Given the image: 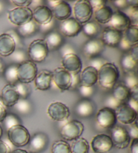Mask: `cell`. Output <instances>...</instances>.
Segmentation results:
<instances>
[{"mask_svg":"<svg viewBox=\"0 0 138 153\" xmlns=\"http://www.w3.org/2000/svg\"><path fill=\"white\" fill-rule=\"evenodd\" d=\"M119 72L113 63L107 62L98 71V82L102 88L112 89L117 82Z\"/></svg>","mask_w":138,"mask_h":153,"instance_id":"6da1fadb","label":"cell"},{"mask_svg":"<svg viewBox=\"0 0 138 153\" xmlns=\"http://www.w3.org/2000/svg\"><path fill=\"white\" fill-rule=\"evenodd\" d=\"M49 53V49L44 39H36L30 44L28 49V56L30 61L35 63H42Z\"/></svg>","mask_w":138,"mask_h":153,"instance_id":"7a4b0ae2","label":"cell"},{"mask_svg":"<svg viewBox=\"0 0 138 153\" xmlns=\"http://www.w3.org/2000/svg\"><path fill=\"white\" fill-rule=\"evenodd\" d=\"M7 131L9 140L14 146L22 147L28 144L30 138V134L22 124L13 126Z\"/></svg>","mask_w":138,"mask_h":153,"instance_id":"3957f363","label":"cell"},{"mask_svg":"<svg viewBox=\"0 0 138 153\" xmlns=\"http://www.w3.org/2000/svg\"><path fill=\"white\" fill-rule=\"evenodd\" d=\"M17 74L18 81L24 84H28L35 79L37 75L36 64L30 60H26L18 65Z\"/></svg>","mask_w":138,"mask_h":153,"instance_id":"277c9868","label":"cell"},{"mask_svg":"<svg viewBox=\"0 0 138 153\" xmlns=\"http://www.w3.org/2000/svg\"><path fill=\"white\" fill-rule=\"evenodd\" d=\"M84 130L83 123L78 120H72L63 126L60 134L62 138L68 141H73L79 138Z\"/></svg>","mask_w":138,"mask_h":153,"instance_id":"5b68a950","label":"cell"},{"mask_svg":"<svg viewBox=\"0 0 138 153\" xmlns=\"http://www.w3.org/2000/svg\"><path fill=\"white\" fill-rule=\"evenodd\" d=\"M73 13L75 19L81 25L89 22L93 14L90 2L88 0H79L77 1L73 6Z\"/></svg>","mask_w":138,"mask_h":153,"instance_id":"8992f818","label":"cell"},{"mask_svg":"<svg viewBox=\"0 0 138 153\" xmlns=\"http://www.w3.org/2000/svg\"><path fill=\"white\" fill-rule=\"evenodd\" d=\"M8 19L15 25L22 26L33 19V11L30 7H16L8 12Z\"/></svg>","mask_w":138,"mask_h":153,"instance_id":"52a82bcc","label":"cell"},{"mask_svg":"<svg viewBox=\"0 0 138 153\" xmlns=\"http://www.w3.org/2000/svg\"><path fill=\"white\" fill-rule=\"evenodd\" d=\"M113 144L119 149H125L129 146L131 138L127 130L119 126H115L111 131Z\"/></svg>","mask_w":138,"mask_h":153,"instance_id":"ba28073f","label":"cell"},{"mask_svg":"<svg viewBox=\"0 0 138 153\" xmlns=\"http://www.w3.org/2000/svg\"><path fill=\"white\" fill-rule=\"evenodd\" d=\"M52 80L61 91L70 89L71 74L63 67H59L52 72Z\"/></svg>","mask_w":138,"mask_h":153,"instance_id":"9c48e42d","label":"cell"},{"mask_svg":"<svg viewBox=\"0 0 138 153\" xmlns=\"http://www.w3.org/2000/svg\"><path fill=\"white\" fill-rule=\"evenodd\" d=\"M115 111L116 120L123 124L129 125L137 121V112L127 103H121Z\"/></svg>","mask_w":138,"mask_h":153,"instance_id":"30bf717a","label":"cell"},{"mask_svg":"<svg viewBox=\"0 0 138 153\" xmlns=\"http://www.w3.org/2000/svg\"><path fill=\"white\" fill-rule=\"evenodd\" d=\"M116 117L115 110L103 107L96 115V122L100 127L105 129H111L116 125Z\"/></svg>","mask_w":138,"mask_h":153,"instance_id":"8fae6325","label":"cell"},{"mask_svg":"<svg viewBox=\"0 0 138 153\" xmlns=\"http://www.w3.org/2000/svg\"><path fill=\"white\" fill-rule=\"evenodd\" d=\"M47 114L52 120L56 121L67 120L70 117V111L68 107L61 102H55L49 105Z\"/></svg>","mask_w":138,"mask_h":153,"instance_id":"7c38bea8","label":"cell"},{"mask_svg":"<svg viewBox=\"0 0 138 153\" xmlns=\"http://www.w3.org/2000/svg\"><path fill=\"white\" fill-rule=\"evenodd\" d=\"M111 136L104 134L95 136L91 142V147L96 153H107L113 149Z\"/></svg>","mask_w":138,"mask_h":153,"instance_id":"4fadbf2b","label":"cell"},{"mask_svg":"<svg viewBox=\"0 0 138 153\" xmlns=\"http://www.w3.org/2000/svg\"><path fill=\"white\" fill-rule=\"evenodd\" d=\"M49 144V138L43 132L34 134L28 142V153H41L46 149Z\"/></svg>","mask_w":138,"mask_h":153,"instance_id":"5bb4252c","label":"cell"},{"mask_svg":"<svg viewBox=\"0 0 138 153\" xmlns=\"http://www.w3.org/2000/svg\"><path fill=\"white\" fill-rule=\"evenodd\" d=\"M105 45L101 39L94 38L90 39L84 45L82 51L85 56L92 59L99 57L105 50Z\"/></svg>","mask_w":138,"mask_h":153,"instance_id":"9a60e30c","label":"cell"},{"mask_svg":"<svg viewBox=\"0 0 138 153\" xmlns=\"http://www.w3.org/2000/svg\"><path fill=\"white\" fill-rule=\"evenodd\" d=\"M109 27L123 33L131 26V20L127 16L120 10L113 12L111 20L108 23Z\"/></svg>","mask_w":138,"mask_h":153,"instance_id":"2e32d148","label":"cell"},{"mask_svg":"<svg viewBox=\"0 0 138 153\" xmlns=\"http://www.w3.org/2000/svg\"><path fill=\"white\" fill-rule=\"evenodd\" d=\"M82 25L74 18H69L62 21L59 30L62 35L68 37H75L82 31Z\"/></svg>","mask_w":138,"mask_h":153,"instance_id":"e0dca14e","label":"cell"},{"mask_svg":"<svg viewBox=\"0 0 138 153\" xmlns=\"http://www.w3.org/2000/svg\"><path fill=\"white\" fill-rule=\"evenodd\" d=\"M62 64L63 68L71 74H78L81 72L82 68L81 59L76 53H70L63 56Z\"/></svg>","mask_w":138,"mask_h":153,"instance_id":"ac0fdd59","label":"cell"},{"mask_svg":"<svg viewBox=\"0 0 138 153\" xmlns=\"http://www.w3.org/2000/svg\"><path fill=\"white\" fill-rule=\"evenodd\" d=\"M122 39V33L113 28H105L102 33L101 41L105 46L117 47Z\"/></svg>","mask_w":138,"mask_h":153,"instance_id":"d6986e66","label":"cell"},{"mask_svg":"<svg viewBox=\"0 0 138 153\" xmlns=\"http://www.w3.org/2000/svg\"><path fill=\"white\" fill-rule=\"evenodd\" d=\"M53 18L51 10L47 6H37L33 11V20L39 26L47 25Z\"/></svg>","mask_w":138,"mask_h":153,"instance_id":"ffe728a7","label":"cell"},{"mask_svg":"<svg viewBox=\"0 0 138 153\" xmlns=\"http://www.w3.org/2000/svg\"><path fill=\"white\" fill-rule=\"evenodd\" d=\"M1 99L5 107H12L17 103L20 97L18 95L14 85L6 84L1 91Z\"/></svg>","mask_w":138,"mask_h":153,"instance_id":"44dd1931","label":"cell"},{"mask_svg":"<svg viewBox=\"0 0 138 153\" xmlns=\"http://www.w3.org/2000/svg\"><path fill=\"white\" fill-rule=\"evenodd\" d=\"M98 81V70L91 66H87L79 74V85L94 86Z\"/></svg>","mask_w":138,"mask_h":153,"instance_id":"7402d4cb","label":"cell"},{"mask_svg":"<svg viewBox=\"0 0 138 153\" xmlns=\"http://www.w3.org/2000/svg\"><path fill=\"white\" fill-rule=\"evenodd\" d=\"M96 107L93 102L88 99H83L79 101L76 106V113L82 118L90 117L94 114Z\"/></svg>","mask_w":138,"mask_h":153,"instance_id":"603a6c76","label":"cell"},{"mask_svg":"<svg viewBox=\"0 0 138 153\" xmlns=\"http://www.w3.org/2000/svg\"><path fill=\"white\" fill-rule=\"evenodd\" d=\"M34 80L36 89L42 91H48L51 87L52 82V72L47 70H42L37 73Z\"/></svg>","mask_w":138,"mask_h":153,"instance_id":"cb8c5ba5","label":"cell"},{"mask_svg":"<svg viewBox=\"0 0 138 153\" xmlns=\"http://www.w3.org/2000/svg\"><path fill=\"white\" fill-rule=\"evenodd\" d=\"M14 39L10 35L4 33L0 35V55L2 57H9L16 49Z\"/></svg>","mask_w":138,"mask_h":153,"instance_id":"d4e9b609","label":"cell"},{"mask_svg":"<svg viewBox=\"0 0 138 153\" xmlns=\"http://www.w3.org/2000/svg\"><path fill=\"white\" fill-rule=\"evenodd\" d=\"M44 40L46 42L49 51H55L60 49L64 44V39L62 34L55 30H52L46 34Z\"/></svg>","mask_w":138,"mask_h":153,"instance_id":"484cf974","label":"cell"},{"mask_svg":"<svg viewBox=\"0 0 138 153\" xmlns=\"http://www.w3.org/2000/svg\"><path fill=\"white\" fill-rule=\"evenodd\" d=\"M53 17L59 21H63L70 18L71 14V7L67 2L62 1L60 3L51 9Z\"/></svg>","mask_w":138,"mask_h":153,"instance_id":"4316f807","label":"cell"},{"mask_svg":"<svg viewBox=\"0 0 138 153\" xmlns=\"http://www.w3.org/2000/svg\"><path fill=\"white\" fill-rule=\"evenodd\" d=\"M112 89V95L121 103H126L129 99L130 89L123 82H116Z\"/></svg>","mask_w":138,"mask_h":153,"instance_id":"83f0119b","label":"cell"},{"mask_svg":"<svg viewBox=\"0 0 138 153\" xmlns=\"http://www.w3.org/2000/svg\"><path fill=\"white\" fill-rule=\"evenodd\" d=\"M138 57L134 56L129 51L124 53L121 56L120 64L125 73L134 72L137 68Z\"/></svg>","mask_w":138,"mask_h":153,"instance_id":"f1b7e54d","label":"cell"},{"mask_svg":"<svg viewBox=\"0 0 138 153\" xmlns=\"http://www.w3.org/2000/svg\"><path fill=\"white\" fill-rule=\"evenodd\" d=\"M16 31L21 38H29L39 32V25L32 19L25 25L18 26Z\"/></svg>","mask_w":138,"mask_h":153,"instance_id":"f546056e","label":"cell"},{"mask_svg":"<svg viewBox=\"0 0 138 153\" xmlns=\"http://www.w3.org/2000/svg\"><path fill=\"white\" fill-rule=\"evenodd\" d=\"M113 14V12L111 7L105 6L100 10L94 12L95 20L98 24L105 25V24L109 22Z\"/></svg>","mask_w":138,"mask_h":153,"instance_id":"4dcf8cb0","label":"cell"},{"mask_svg":"<svg viewBox=\"0 0 138 153\" xmlns=\"http://www.w3.org/2000/svg\"><path fill=\"white\" fill-rule=\"evenodd\" d=\"M71 153H89V144L84 138H77L73 140L70 146Z\"/></svg>","mask_w":138,"mask_h":153,"instance_id":"1f68e13d","label":"cell"},{"mask_svg":"<svg viewBox=\"0 0 138 153\" xmlns=\"http://www.w3.org/2000/svg\"><path fill=\"white\" fill-rule=\"evenodd\" d=\"M18 65L12 64L5 68L3 75L4 78L8 84L10 85H15L18 81V74H17Z\"/></svg>","mask_w":138,"mask_h":153,"instance_id":"d6a6232c","label":"cell"},{"mask_svg":"<svg viewBox=\"0 0 138 153\" xmlns=\"http://www.w3.org/2000/svg\"><path fill=\"white\" fill-rule=\"evenodd\" d=\"M82 30L88 37L94 39L100 33V26L96 21H89L82 25Z\"/></svg>","mask_w":138,"mask_h":153,"instance_id":"836d02e7","label":"cell"},{"mask_svg":"<svg viewBox=\"0 0 138 153\" xmlns=\"http://www.w3.org/2000/svg\"><path fill=\"white\" fill-rule=\"evenodd\" d=\"M122 36L131 46L137 45L138 43V27L137 26H131L125 31L122 33Z\"/></svg>","mask_w":138,"mask_h":153,"instance_id":"e575fe53","label":"cell"},{"mask_svg":"<svg viewBox=\"0 0 138 153\" xmlns=\"http://www.w3.org/2000/svg\"><path fill=\"white\" fill-rule=\"evenodd\" d=\"M127 17L131 20L132 26H137L138 20V5L137 4H130L126 9L123 10Z\"/></svg>","mask_w":138,"mask_h":153,"instance_id":"d590c367","label":"cell"},{"mask_svg":"<svg viewBox=\"0 0 138 153\" xmlns=\"http://www.w3.org/2000/svg\"><path fill=\"white\" fill-rule=\"evenodd\" d=\"M10 56L13 64L17 65L20 64L21 63L25 62L26 60H28L27 53L22 48L16 49L15 51Z\"/></svg>","mask_w":138,"mask_h":153,"instance_id":"8d00e7d4","label":"cell"},{"mask_svg":"<svg viewBox=\"0 0 138 153\" xmlns=\"http://www.w3.org/2000/svg\"><path fill=\"white\" fill-rule=\"evenodd\" d=\"M14 107L18 113L22 115H27L32 111V105L27 99H20Z\"/></svg>","mask_w":138,"mask_h":153,"instance_id":"74e56055","label":"cell"},{"mask_svg":"<svg viewBox=\"0 0 138 153\" xmlns=\"http://www.w3.org/2000/svg\"><path fill=\"white\" fill-rule=\"evenodd\" d=\"M51 153H71L70 145L64 140L55 141L52 146Z\"/></svg>","mask_w":138,"mask_h":153,"instance_id":"f35d334b","label":"cell"},{"mask_svg":"<svg viewBox=\"0 0 138 153\" xmlns=\"http://www.w3.org/2000/svg\"><path fill=\"white\" fill-rule=\"evenodd\" d=\"M4 126L6 130L7 131L10 128L16 125H20L21 124V121L20 118L18 117L16 115L13 114V113H8L6 116V117L4 118L3 121Z\"/></svg>","mask_w":138,"mask_h":153,"instance_id":"ab89813d","label":"cell"},{"mask_svg":"<svg viewBox=\"0 0 138 153\" xmlns=\"http://www.w3.org/2000/svg\"><path fill=\"white\" fill-rule=\"evenodd\" d=\"M14 87L20 97V99H26L31 93V88L27 84L18 82L14 85Z\"/></svg>","mask_w":138,"mask_h":153,"instance_id":"60d3db41","label":"cell"},{"mask_svg":"<svg viewBox=\"0 0 138 153\" xmlns=\"http://www.w3.org/2000/svg\"><path fill=\"white\" fill-rule=\"evenodd\" d=\"M123 82L130 89L132 87L138 84V78L137 74L135 72H128L125 74Z\"/></svg>","mask_w":138,"mask_h":153,"instance_id":"b9f144b4","label":"cell"},{"mask_svg":"<svg viewBox=\"0 0 138 153\" xmlns=\"http://www.w3.org/2000/svg\"><path fill=\"white\" fill-rule=\"evenodd\" d=\"M78 88L79 94L84 99H88L93 95L94 93V86H84L79 85Z\"/></svg>","mask_w":138,"mask_h":153,"instance_id":"7bdbcfd3","label":"cell"},{"mask_svg":"<svg viewBox=\"0 0 138 153\" xmlns=\"http://www.w3.org/2000/svg\"><path fill=\"white\" fill-rule=\"evenodd\" d=\"M121 104V102L117 101L112 94L106 97L104 101L105 107L110 108V109L113 110H115Z\"/></svg>","mask_w":138,"mask_h":153,"instance_id":"ee69618b","label":"cell"},{"mask_svg":"<svg viewBox=\"0 0 138 153\" xmlns=\"http://www.w3.org/2000/svg\"><path fill=\"white\" fill-rule=\"evenodd\" d=\"M107 62H108L105 59H104V58L99 56V57L92 58V59H90L88 66L93 67L95 68V69L99 71L100 68Z\"/></svg>","mask_w":138,"mask_h":153,"instance_id":"f6af8a7d","label":"cell"},{"mask_svg":"<svg viewBox=\"0 0 138 153\" xmlns=\"http://www.w3.org/2000/svg\"><path fill=\"white\" fill-rule=\"evenodd\" d=\"M127 131L129 134L130 138H132L133 140L138 139V128L137 121L131 123V124H129L128 130H127Z\"/></svg>","mask_w":138,"mask_h":153,"instance_id":"bcb514c9","label":"cell"},{"mask_svg":"<svg viewBox=\"0 0 138 153\" xmlns=\"http://www.w3.org/2000/svg\"><path fill=\"white\" fill-rule=\"evenodd\" d=\"M55 26V20L53 18L51 21L48 24L45 25L39 26V31H41L42 33L46 34L51 32L52 30H53V28Z\"/></svg>","mask_w":138,"mask_h":153,"instance_id":"7dc6e473","label":"cell"},{"mask_svg":"<svg viewBox=\"0 0 138 153\" xmlns=\"http://www.w3.org/2000/svg\"><path fill=\"white\" fill-rule=\"evenodd\" d=\"M6 33L8 34V35L11 36L12 39H14L16 44V47H18V48H21V47L22 46V41H21V37L18 35L16 31L14 30H9L8 31H7Z\"/></svg>","mask_w":138,"mask_h":153,"instance_id":"c3c4849f","label":"cell"},{"mask_svg":"<svg viewBox=\"0 0 138 153\" xmlns=\"http://www.w3.org/2000/svg\"><path fill=\"white\" fill-rule=\"evenodd\" d=\"M89 2L92 10H93V11L94 10V12L105 6L106 3H107V1H103V0H95V1L94 0H92V1H89Z\"/></svg>","mask_w":138,"mask_h":153,"instance_id":"681fc988","label":"cell"},{"mask_svg":"<svg viewBox=\"0 0 138 153\" xmlns=\"http://www.w3.org/2000/svg\"><path fill=\"white\" fill-rule=\"evenodd\" d=\"M10 2L16 6L17 7H28L32 4L31 0H13Z\"/></svg>","mask_w":138,"mask_h":153,"instance_id":"f907efd6","label":"cell"},{"mask_svg":"<svg viewBox=\"0 0 138 153\" xmlns=\"http://www.w3.org/2000/svg\"><path fill=\"white\" fill-rule=\"evenodd\" d=\"M131 45H130L128 42H127L123 36H122V39L119 43V45L117 47H119L120 50H121L122 51H123L124 53L128 52L130 49L131 48Z\"/></svg>","mask_w":138,"mask_h":153,"instance_id":"816d5d0a","label":"cell"},{"mask_svg":"<svg viewBox=\"0 0 138 153\" xmlns=\"http://www.w3.org/2000/svg\"><path fill=\"white\" fill-rule=\"evenodd\" d=\"M113 4L119 10H121L122 11L126 9L128 7L130 4H129V1H124V0H116V1H113Z\"/></svg>","mask_w":138,"mask_h":153,"instance_id":"f5cc1de1","label":"cell"},{"mask_svg":"<svg viewBox=\"0 0 138 153\" xmlns=\"http://www.w3.org/2000/svg\"><path fill=\"white\" fill-rule=\"evenodd\" d=\"M79 85V74H71V84L70 89H76Z\"/></svg>","mask_w":138,"mask_h":153,"instance_id":"db71d44e","label":"cell"},{"mask_svg":"<svg viewBox=\"0 0 138 153\" xmlns=\"http://www.w3.org/2000/svg\"><path fill=\"white\" fill-rule=\"evenodd\" d=\"M61 53H62V56H65V55L70 53H74V50L72 48V47L70 46V45H63L61 47Z\"/></svg>","mask_w":138,"mask_h":153,"instance_id":"11a10c76","label":"cell"},{"mask_svg":"<svg viewBox=\"0 0 138 153\" xmlns=\"http://www.w3.org/2000/svg\"><path fill=\"white\" fill-rule=\"evenodd\" d=\"M11 148L6 142L0 140V153H11Z\"/></svg>","mask_w":138,"mask_h":153,"instance_id":"9f6ffc18","label":"cell"},{"mask_svg":"<svg viewBox=\"0 0 138 153\" xmlns=\"http://www.w3.org/2000/svg\"><path fill=\"white\" fill-rule=\"evenodd\" d=\"M7 115L6 108L5 107L3 102L1 101V99L0 98V123L3 122L4 118L6 117Z\"/></svg>","mask_w":138,"mask_h":153,"instance_id":"6f0895ef","label":"cell"},{"mask_svg":"<svg viewBox=\"0 0 138 153\" xmlns=\"http://www.w3.org/2000/svg\"><path fill=\"white\" fill-rule=\"evenodd\" d=\"M130 98L138 101V84L130 88Z\"/></svg>","mask_w":138,"mask_h":153,"instance_id":"680465c9","label":"cell"},{"mask_svg":"<svg viewBox=\"0 0 138 153\" xmlns=\"http://www.w3.org/2000/svg\"><path fill=\"white\" fill-rule=\"evenodd\" d=\"M130 152L138 153V139H134L130 146Z\"/></svg>","mask_w":138,"mask_h":153,"instance_id":"91938a15","label":"cell"},{"mask_svg":"<svg viewBox=\"0 0 138 153\" xmlns=\"http://www.w3.org/2000/svg\"><path fill=\"white\" fill-rule=\"evenodd\" d=\"M126 103L129 105L130 107H131L133 109H134L135 111L137 112L138 110V101H135V100L129 98V99L127 101Z\"/></svg>","mask_w":138,"mask_h":153,"instance_id":"94428289","label":"cell"},{"mask_svg":"<svg viewBox=\"0 0 138 153\" xmlns=\"http://www.w3.org/2000/svg\"><path fill=\"white\" fill-rule=\"evenodd\" d=\"M61 1H47V2L48 3V5H49L48 7L51 10L56 6H57V5L59 4Z\"/></svg>","mask_w":138,"mask_h":153,"instance_id":"6125c7cd","label":"cell"},{"mask_svg":"<svg viewBox=\"0 0 138 153\" xmlns=\"http://www.w3.org/2000/svg\"><path fill=\"white\" fill-rule=\"evenodd\" d=\"M5 68H6V67H5L4 62L0 59V76L3 75Z\"/></svg>","mask_w":138,"mask_h":153,"instance_id":"be15d7a7","label":"cell"},{"mask_svg":"<svg viewBox=\"0 0 138 153\" xmlns=\"http://www.w3.org/2000/svg\"><path fill=\"white\" fill-rule=\"evenodd\" d=\"M11 153H28V152L23 149H16L14 150V151L11 152Z\"/></svg>","mask_w":138,"mask_h":153,"instance_id":"e7e4bbea","label":"cell"},{"mask_svg":"<svg viewBox=\"0 0 138 153\" xmlns=\"http://www.w3.org/2000/svg\"><path fill=\"white\" fill-rule=\"evenodd\" d=\"M4 8H5V7H4V2L0 1V14H1V13L4 11Z\"/></svg>","mask_w":138,"mask_h":153,"instance_id":"03108f58","label":"cell"},{"mask_svg":"<svg viewBox=\"0 0 138 153\" xmlns=\"http://www.w3.org/2000/svg\"><path fill=\"white\" fill-rule=\"evenodd\" d=\"M2 134H3V129L1 127V126H0V139L1 138Z\"/></svg>","mask_w":138,"mask_h":153,"instance_id":"003e7915","label":"cell"}]
</instances>
